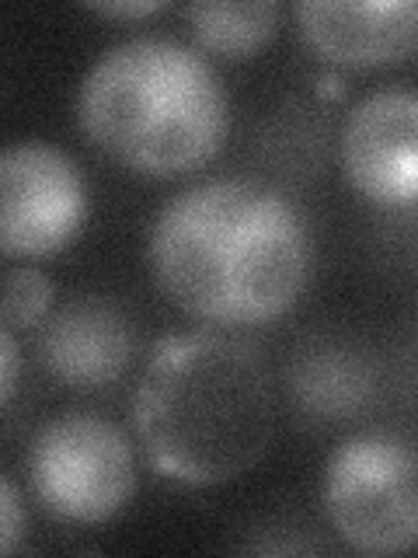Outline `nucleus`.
I'll list each match as a JSON object with an SVG mask.
<instances>
[{"label":"nucleus","mask_w":418,"mask_h":558,"mask_svg":"<svg viewBox=\"0 0 418 558\" xmlns=\"http://www.w3.org/2000/svg\"><path fill=\"white\" fill-rule=\"evenodd\" d=\"M418 464L397 433H362L331 453L324 506L335 531L362 555H405L418 537Z\"/></svg>","instance_id":"4"},{"label":"nucleus","mask_w":418,"mask_h":558,"mask_svg":"<svg viewBox=\"0 0 418 558\" xmlns=\"http://www.w3.org/2000/svg\"><path fill=\"white\" fill-rule=\"evenodd\" d=\"M362 388L366 380L356 360H345L342 353H331V349L314 353L296 366V395H300L307 409L321 415L353 412L366 395Z\"/></svg>","instance_id":"11"},{"label":"nucleus","mask_w":418,"mask_h":558,"mask_svg":"<svg viewBox=\"0 0 418 558\" xmlns=\"http://www.w3.org/2000/svg\"><path fill=\"white\" fill-rule=\"evenodd\" d=\"M157 0H126V4H119V0H112V4H91V11L98 14H109V17H144V14H153Z\"/></svg>","instance_id":"15"},{"label":"nucleus","mask_w":418,"mask_h":558,"mask_svg":"<svg viewBox=\"0 0 418 558\" xmlns=\"http://www.w3.org/2000/svg\"><path fill=\"white\" fill-rule=\"evenodd\" d=\"M296 22L314 49L353 66L405 60L418 39L411 0H300Z\"/></svg>","instance_id":"8"},{"label":"nucleus","mask_w":418,"mask_h":558,"mask_svg":"<svg viewBox=\"0 0 418 558\" xmlns=\"http://www.w3.org/2000/svg\"><path fill=\"white\" fill-rule=\"evenodd\" d=\"M17 377H22V356H17V345L8 336V328L0 325V409L11 401V395L17 388Z\"/></svg>","instance_id":"14"},{"label":"nucleus","mask_w":418,"mask_h":558,"mask_svg":"<svg viewBox=\"0 0 418 558\" xmlns=\"http://www.w3.org/2000/svg\"><path fill=\"white\" fill-rule=\"evenodd\" d=\"M147 458L182 485H223L272 444L275 391L266 360L220 331H185L153 349L133 398Z\"/></svg>","instance_id":"2"},{"label":"nucleus","mask_w":418,"mask_h":558,"mask_svg":"<svg viewBox=\"0 0 418 558\" xmlns=\"http://www.w3.org/2000/svg\"><path fill=\"white\" fill-rule=\"evenodd\" d=\"M91 144L122 168L171 179L202 168L226 130V92L196 49L164 35H139L104 49L77 95Z\"/></svg>","instance_id":"3"},{"label":"nucleus","mask_w":418,"mask_h":558,"mask_svg":"<svg viewBox=\"0 0 418 558\" xmlns=\"http://www.w3.org/2000/svg\"><path fill=\"white\" fill-rule=\"evenodd\" d=\"M150 269L185 314L209 325H266L310 276V231L275 189L213 179L179 192L150 227Z\"/></svg>","instance_id":"1"},{"label":"nucleus","mask_w":418,"mask_h":558,"mask_svg":"<svg viewBox=\"0 0 418 558\" xmlns=\"http://www.w3.org/2000/svg\"><path fill=\"white\" fill-rule=\"evenodd\" d=\"M39 356L49 374L74 388L112 384L133 356V325L104 296H77L46 322Z\"/></svg>","instance_id":"9"},{"label":"nucleus","mask_w":418,"mask_h":558,"mask_svg":"<svg viewBox=\"0 0 418 558\" xmlns=\"http://www.w3.org/2000/svg\"><path fill=\"white\" fill-rule=\"evenodd\" d=\"M25 534V506L17 488L0 475V555L14 551Z\"/></svg>","instance_id":"13"},{"label":"nucleus","mask_w":418,"mask_h":558,"mask_svg":"<svg viewBox=\"0 0 418 558\" xmlns=\"http://www.w3.org/2000/svg\"><path fill=\"white\" fill-rule=\"evenodd\" d=\"M84 220V174L60 147L25 140L0 150V255H57L77 238Z\"/></svg>","instance_id":"6"},{"label":"nucleus","mask_w":418,"mask_h":558,"mask_svg":"<svg viewBox=\"0 0 418 558\" xmlns=\"http://www.w3.org/2000/svg\"><path fill=\"white\" fill-rule=\"evenodd\" d=\"M188 22L196 39L220 57H251L255 49L266 46V39L275 32L279 8L272 0H244V4H220V0H206V4H188Z\"/></svg>","instance_id":"10"},{"label":"nucleus","mask_w":418,"mask_h":558,"mask_svg":"<svg viewBox=\"0 0 418 558\" xmlns=\"http://www.w3.org/2000/svg\"><path fill=\"white\" fill-rule=\"evenodd\" d=\"M342 165L359 196L380 206H415L418 98L411 87H377L348 112Z\"/></svg>","instance_id":"7"},{"label":"nucleus","mask_w":418,"mask_h":558,"mask_svg":"<svg viewBox=\"0 0 418 558\" xmlns=\"http://www.w3.org/2000/svg\"><path fill=\"white\" fill-rule=\"evenodd\" d=\"M28 475L42 506L66 523H104L136 488L133 447L119 426L91 412H66L39 429Z\"/></svg>","instance_id":"5"},{"label":"nucleus","mask_w":418,"mask_h":558,"mask_svg":"<svg viewBox=\"0 0 418 558\" xmlns=\"http://www.w3.org/2000/svg\"><path fill=\"white\" fill-rule=\"evenodd\" d=\"M52 287L39 269H11L0 276V318L14 328H28L46 318Z\"/></svg>","instance_id":"12"}]
</instances>
